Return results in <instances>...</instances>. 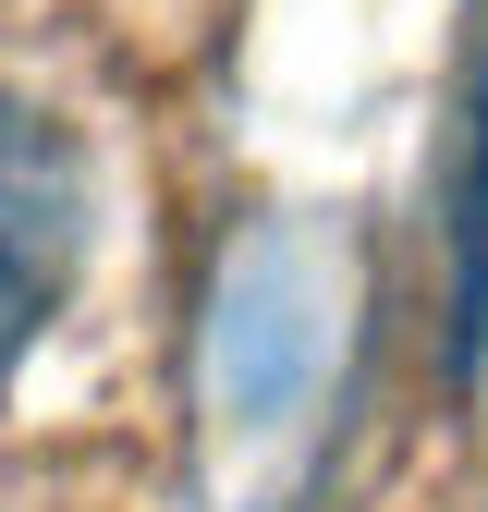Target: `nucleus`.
Returning <instances> with one entry per match:
<instances>
[{"label": "nucleus", "mask_w": 488, "mask_h": 512, "mask_svg": "<svg viewBox=\"0 0 488 512\" xmlns=\"http://www.w3.org/2000/svg\"><path fill=\"white\" fill-rule=\"evenodd\" d=\"M86 244H98V171H86V135H74L49 98L0 86V403H13L25 354L49 342V317L74 305Z\"/></svg>", "instance_id": "f257e3e1"}, {"label": "nucleus", "mask_w": 488, "mask_h": 512, "mask_svg": "<svg viewBox=\"0 0 488 512\" xmlns=\"http://www.w3.org/2000/svg\"><path fill=\"white\" fill-rule=\"evenodd\" d=\"M440 256H452V366L488 354V0L464 25V98L440 159Z\"/></svg>", "instance_id": "f03ea898"}]
</instances>
